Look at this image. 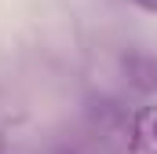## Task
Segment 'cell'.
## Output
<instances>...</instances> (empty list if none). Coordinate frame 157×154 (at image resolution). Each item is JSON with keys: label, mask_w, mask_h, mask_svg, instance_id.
<instances>
[{"label": "cell", "mask_w": 157, "mask_h": 154, "mask_svg": "<svg viewBox=\"0 0 157 154\" xmlns=\"http://www.w3.org/2000/svg\"><path fill=\"white\" fill-rule=\"evenodd\" d=\"M117 74L139 95H157V51L146 44H128L117 55Z\"/></svg>", "instance_id": "cell-1"}, {"label": "cell", "mask_w": 157, "mask_h": 154, "mask_svg": "<svg viewBox=\"0 0 157 154\" xmlns=\"http://www.w3.org/2000/svg\"><path fill=\"white\" fill-rule=\"evenodd\" d=\"M124 154H157V103L135 107L128 117Z\"/></svg>", "instance_id": "cell-2"}, {"label": "cell", "mask_w": 157, "mask_h": 154, "mask_svg": "<svg viewBox=\"0 0 157 154\" xmlns=\"http://www.w3.org/2000/svg\"><path fill=\"white\" fill-rule=\"evenodd\" d=\"M110 147H102L95 136H88V132H80V136H51V140H44L40 143L37 154H106Z\"/></svg>", "instance_id": "cell-3"}, {"label": "cell", "mask_w": 157, "mask_h": 154, "mask_svg": "<svg viewBox=\"0 0 157 154\" xmlns=\"http://www.w3.org/2000/svg\"><path fill=\"white\" fill-rule=\"evenodd\" d=\"M135 7H143V11H150V15H157V0H132Z\"/></svg>", "instance_id": "cell-4"}, {"label": "cell", "mask_w": 157, "mask_h": 154, "mask_svg": "<svg viewBox=\"0 0 157 154\" xmlns=\"http://www.w3.org/2000/svg\"><path fill=\"white\" fill-rule=\"evenodd\" d=\"M0 154H7V151H4V143H0Z\"/></svg>", "instance_id": "cell-5"}]
</instances>
